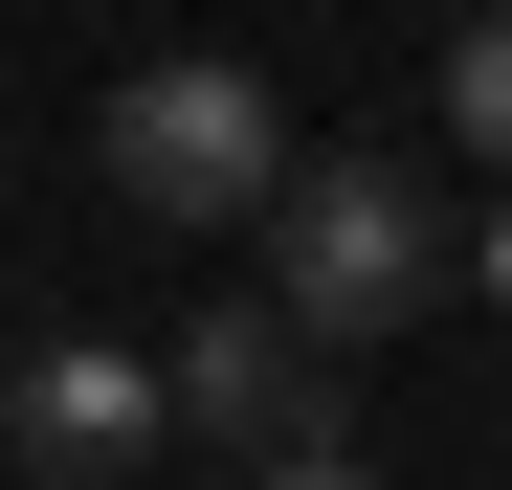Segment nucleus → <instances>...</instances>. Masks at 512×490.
Returning a JSON list of instances; mask_svg holds the SVG:
<instances>
[{
  "mask_svg": "<svg viewBox=\"0 0 512 490\" xmlns=\"http://www.w3.org/2000/svg\"><path fill=\"white\" fill-rule=\"evenodd\" d=\"M446 290V201H423V156H290L268 179V312L312 357L401 335V312Z\"/></svg>",
  "mask_w": 512,
  "mask_h": 490,
  "instance_id": "f257e3e1",
  "label": "nucleus"
},
{
  "mask_svg": "<svg viewBox=\"0 0 512 490\" xmlns=\"http://www.w3.org/2000/svg\"><path fill=\"white\" fill-rule=\"evenodd\" d=\"M90 156H112V201L134 223H268V179H290V112H268V67H134V90L90 112Z\"/></svg>",
  "mask_w": 512,
  "mask_h": 490,
  "instance_id": "f03ea898",
  "label": "nucleus"
},
{
  "mask_svg": "<svg viewBox=\"0 0 512 490\" xmlns=\"http://www.w3.org/2000/svg\"><path fill=\"white\" fill-rule=\"evenodd\" d=\"M156 424H179V446H223V468H312V446H357V424H334V357L290 335L268 290H223L201 335L156 357Z\"/></svg>",
  "mask_w": 512,
  "mask_h": 490,
  "instance_id": "7ed1b4c3",
  "label": "nucleus"
},
{
  "mask_svg": "<svg viewBox=\"0 0 512 490\" xmlns=\"http://www.w3.org/2000/svg\"><path fill=\"white\" fill-rule=\"evenodd\" d=\"M156 446V357L134 335H45V357H0V468H45V490H134Z\"/></svg>",
  "mask_w": 512,
  "mask_h": 490,
  "instance_id": "20e7f679",
  "label": "nucleus"
},
{
  "mask_svg": "<svg viewBox=\"0 0 512 490\" xmlns=\"http://www.w3.org/2000/svg\"><path fill=\"white\" fill-rule=\"evenodd\" d=\"M446 134H468V156H512V0L446 45Z\"/></svg>",
  "mask_w": 512,
  "mask_h": 490,
  "instance_id": "39448f33",
  "label": "nucleus"
},
{
  "mask_svg": "<svg viewBox=\"0 0 512 490\" xmlns=\"http://www.w3.org/2000/svg\"><path fill=\"white\" fill-rule=\"evenodd\" d=\"M446 268H468V290H490V312H512V201H490V223H468V245H446Z\"/></svg>",
  "mask_w": 512,
  "mask_h": 490,
  "instance_id": "423d86ee",
  "label": "nucleus"
},
{
  "mask_svg": "<svg viewBox=\"0 0 512 490\" xmlns=\"http://www.w3.org/2000/svg\"><path fill=\"white\" fill-rule=\"evenodd\" d=\"M245 490H379V468H357V446H312V468H245Z\"/></svg>",
  "mask_w": 512,
  "mask_h": 490,
  "instance_id": "0eeeda50",
  "label": "nucleus"
}]
</instances>
